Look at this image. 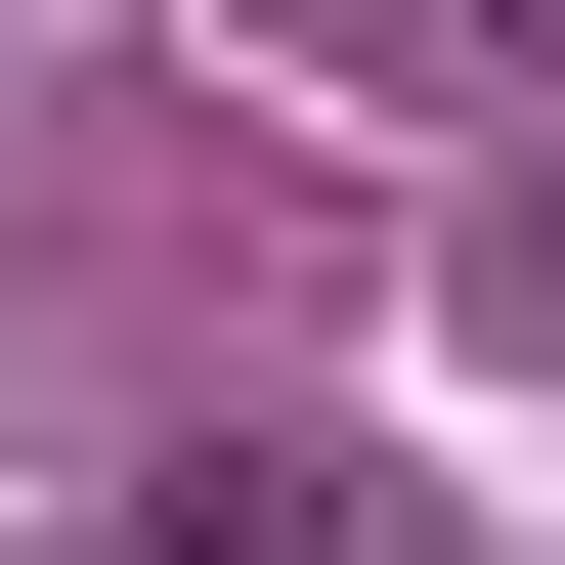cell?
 Instances as JSON below:
<instances>
[{"mask_svg": "<svg viewBox=\"0 0 565 565\" xmlns=\"http://www.w3.org/2000/svg\"><path fill=\"white\" fill-rule=\"evenodd\" d=\"M522 44H565V0H522Z\"/></svg>", "mask_w": 565, "mask_h": 565, "instance_id": "obj_1", "label": "cell"}]
</instances>
